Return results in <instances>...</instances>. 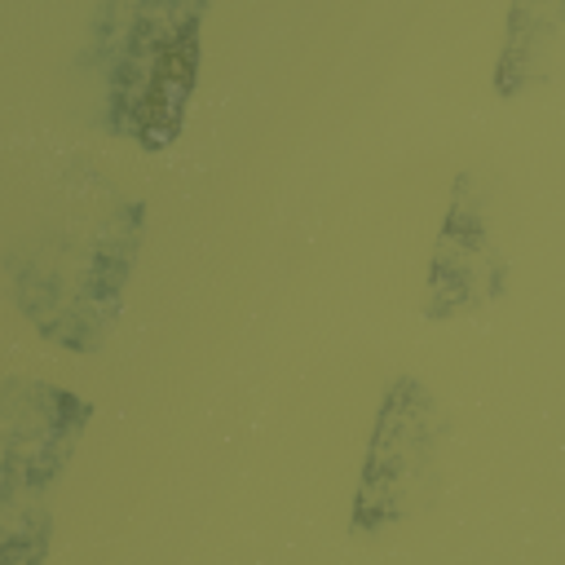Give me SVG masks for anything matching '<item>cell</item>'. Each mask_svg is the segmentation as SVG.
<instances>
[{"label": "cell", "instance_id": "cell-2", "mask_svg": "<svg viewBox=\"0 0 565 565\" xmlns=\"http://www.w3.org/2000/svg\"><path fill=\"white\" fill-rule=\"evenodd\" d=\"M199 0L168 4H102L93 13L84 62L102 79V128L150 154L168 150L190 115L203 53Z\"/></svg>", "mask_w": 565, "mask_h": 565}, {"label": "cell", "instance_id": "cell-3", "mask_svg": "<svg viewBox=\"0 0 565 565\" xmlns=\"http://www.w3.org/2000/svg\"><path fill=\"white\" fill-rule=\"evenodd\" d=\"M450 437V424L428 393L424 380L397 375L375 411L366 459L358 472L349 530L353 534H380L388 525H402L411 512H419L441 477V446Z\"/></svg>", "mask_w": 565, "mask_h": 565}, {"label": "cell", "instance_id": "cell-5", "mask_svg": "<svg viewBox=\"0 0 565 565\" xmlns=\"http://www.w3.org/2000/svg\"><path fill=\"white\" fill-rule=\"evenodd\" d=\"M0 508L40 494L71 459L88 402L75 393H62L53 384H22L13 380L0 402Z\"/></svg>", "mask_w": 565, "mask_h": 565}, {"label": "cell", "instance_id": "cell-6", "mask_svg": "<svg viewBox=\"0 0 565 565\" xmlns=\"http://www.w3.org/2000/svg\"><path fill=\"white\" fill-rule=\"evenodd\" d=\"M44 543H49V521L44 512H22L18 525L0 530V565H40L44 561Z\"/></svg>", "mask_w": 565, "mask_h": 565}, {"label": "cell", "instance_id": "cell-4", "mask_svg": "<svg viewBox=\"0 0 565 565\" xmlns=\"http://www.w3.org/2000/svg\"><path fill=\"white\" fill-rule=\"evenodd\" d=\"M503 291H508V256L486 216L477 177L459 172L450 185V203H446L433 256H428L419 309L428 322H450L490 300H503Z\"/></svg>", "mask_w": 565, "mask_h": 565}, {"label": "cell", "instance_id": "cell-1", "mask_svg": "<svg viewBox=\"0 0 565 565\" xmlns=\"http://www.w3.org/2000/svg\"><path fill=\"white\" fill-rule=\"evenodd\" d=\"M146 234V203L97 194L75 212H57L31 243L4 256L13 300L53 344L93 353L119 313Z\"/></svg>", "mask_w": 565, "mask_h": 565}]
</instances>
